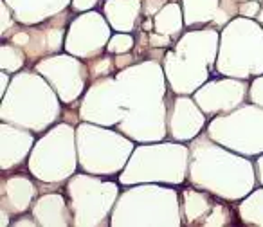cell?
<instances>
[{"label":"cell","instance_id":"obj_1","mask_svg":"<svg viewBox=\"0 0 263 227\" xmlns=\"http://www.w3.org/2000/svg\"><path fill=\"white\" fill-rule=\"evenodd\" d=\"M258 11H259L258 2H252V4H251V2H243V4L238 8V13H240V15H243V16H254Z\"/></svg>","mask_w":263,"mask_h":227}]
</instances>
